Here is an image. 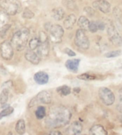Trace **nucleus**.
Listing matches in <instances>:
<instances>
[{
  "instance_id": "f257e3e1",
  "label": "nucleus",
  "mask_w": 122,
  "mask_h": 135,
  "mask_svg": "<svg viewBox=\"0 0 122 135\" xmlns=\"http://www.w3.org/2000/svg\"><path fill=\"white\" fill-rule=\"evenodd\" d=\"M71 118V111L67 107L63 105L55 106L50 109L45 122L49 127L59 128L68 124Z\"/></svg>"
},
{
  "instance_id": "f03ea898",
  "label": "nucleus",
  "mask_w": 122,
  "mask_h": 135,
  "mask_svg": "<svg viewBox=\"0 0 122 135\" xmlns=\"http://www.w3.org/2000/svg\"><path fill=\"white\" fill-rule=\"evenodd\" d=\"M30 35V30L27 28H22L19 31H17L13 35L12 38L11 39V44L12 45L13 48L17 51L23 50L28 43Z\"/></svg>"
},
{
  "instance_id": "7ed1b4c3",
  "label": "nucleus",
  "mask_w": 122,
  "mask_h": 135,
  "mask_svg": "<svg viewBox=\"0 0 122 135\" xmlns=\"http://www.w3.org/2000/svg\"><path fill=\"white\" fill-rule=\"evenodd\" d=\"M0 7L8 15H15L19 13L22 4L19 0H0Z\"/></svg>"
},
{
  "instance_id": "20e7f679",
  "label": "nucleus",
  "mask_w": 122,
  "mask_h": 135,
  "mask_svg": "<svg viewBox=\"0 0 122 135\" xmlns=\"http://www.w3.org/2000/svg\"><path fill=\"white\" fill-rule=\"evenodd\" d=\"M74 42L76 46L84 50H86L89 48V40L86 36L85 31H84L81 29H79L76 31L75 38H74Z\"/></svg>"
},
{
  "instance_id": "39448f33",
  "label": "nucleus",
  "mask_w": 122,
  "mask_h": 135,
  "mask_svg": "<svg viewBox=\"0 0 122 135\" xmlns=\"http://www.w3.org/2000/svg\"><path fill=\"white\" fill-rule=\"evenodd\" d=\"M99 96L101 101L106 106L112 105L115 102V96L113 91L107 87H101L99 89Z\"/></svg>"
},
{
  "instance_id": "423d86ee",
  "label": "nucleus",
  "mask_w": 122,
  "mask_h": 135,
  "mask_svg": "<svg viewBox=\"0 0 122 135\" xmlns=\"http://www.w3.org/2000/svg\"><path fill=\"white\" fill-rule=\"evenodd\" d=\"M48 31H49L50 39L54 43H59L62 40L64 36L63 27L59 25H51Z\"/></svg>"
},
{
  "instance_id": "0eeeda50",
  "label": "nucleus",
  "mask_w": 122,
  "mask_h": 135,
  "mask_svg": "<svg viewBox=\"0 0 122 135\" xmlns=\"http://www.w3.org/2000/svg\"><path fill=\"white\" fill-rule=\"evenodd\" d=\"M0 54L3 59L10 60L14 56V48L11 42L8 41L3 42L0 45Z\"/></svg>"
},
{
  "instance_id": "6e6552de",
  "label": "nucleus",
  "mask_w": 122,
  "mask_h": 135,
  "mask_svg": "<svg viewBox=\"0 0 122 135\" xmlns=\"http://www.w3.org/2000/svg\"><path fill=\"white\" fill-rule=\"evenodd\" d=\"M107 33L109 40L115 46H121L122 37L120 36L117 30L114 26H110L107 30Z\"/></svg>"
},
{
  "instance_id": "1a4fd4ad",
  "label": "nucleus",
  "mask_w": 122,
  "mask_h": 135,
  "mask_svg": "<svg viewBox=\"0 0 122 135\" xmlns=\"http://www.w3.org/2000/svg\"><path fill=\"white\" fill-rule=\"evenodd\" d=\"M93 7L104 14L111 11V4L106 0H96L93 3Z\"/></svg>"
},
{
  "instance_id": "9d476101",
  "label": "nucleus",
  "mask_w": 122,
  "mask_h": 135,
  "mask_svg": "<svg viewBox=\"0 0 122 135\" xmlns=\"http://www.w3.org/2000/svg\"><path fill=\"white\" fill-rule=\"evenodd\" d=\"M34 100L35 102L34 104H50L51 102V96L49 91L44 90V91H40L34 99Z\"/></svg>"
},
{
  "instance_id": "9b49d317",
  "label": "nucleus",
  "mask_w": 122,
  "mask_h": 135,
  "mask_svg": "<svg viewBox=\"0 0 122 135\" xmlns=\"http://www.w3.org/2000/svg\"><path fill=\"white\" fill-rule=\"evenodd\" d=\"M41 42V41H40ZM49 53V40L42 41L37 47V54L40 58H45Z\"/></svg>"
},
{
  "instance_id": "f8f14e48",
  "label": "nucleus",
  "mask_w": 122,
  "mask_h": 135,
  "mask_svg": "<svg viewBox=\"0 0 122 135\" xmlns=\"http://www.w3.org/2000/svg\"><path fill=\"white\" fill-rule=\"evenodd\" d=\"M49 75L45 71H39L34 75V80L35 82L40 85L47 84L49 81Z\"/></svg>"
},
{
  "instance_id": "ddd939ff",
  "label": "nucleus",
  "mask_w": 122,
  "mask_h": 135,
  "mask_svg": "<svg viewBox=\"0 0 122 135\" xmlns=\"http://www.w3.org/2000/svg\"><path fill=\"white\" fill-rule=\"evenodd\" d=\"M25 58H26L27 61H29L32 64H35V65L39 64L40 62V59H41V58L39 57L37 53L34 52V50H32V49H29L26 52Z\"/></svg>"
},
{
  "instance_id": "4468645a",
  "label": "nucleus",
  "mask_w": 122,
  "mask_h": 135,
  "mask_svg": "<svg viewBox=\"0 0 122 135\" xmlns=\"http://www.w3.org/2000/svg\"><path fill=\"white\" fill-rule=\"evenodd\" d=\"M79 64H80V59H69L66 61L65 66L68 70L71 72H74V73H76L78 71Z\"/></svg>"
},
{
  "instance_id": "2eb2a0df",
  "label": "nucleus",
  "mask_w": 122,
  "mask_h": 135,
  "mask_svg": "<svg viewBox=\"0 0 122 135\" xmlns=\"http://www.w3.org/2000/svg\"><path fill=\"white\" fill-rule=\"evenodd\" d=\"M83 129V127L79 122H74L69 129V133L70 134H79Z\"/></svg>"
},
{
  "instance_id": "dca6fc26",
  "label": "nucleus",
  "mask_w": 122,
  "mask_h": 135,
  "mask_svg": "<svg viewBox=\"0 0 122 135\" xmlns=\"http://www.w3.org/2000/svg\"><path fill=\"white\" fill-rule=\"evenodd\" d=\"M89 134L91 135H106L107 132L102 125L96 124L91 128Z\"/></svg>"
},
{
  "instance_id": "f3484780",
  "label": "nucleus",
  "mask_w": 122,
  "mask_h": 135,
  "mask_svg": "<svg viewBox=\"0 0 122 135\" xmlns=\"http://www.w3.org/2000/svg\"><path fill=\"white\" fill-rule=\"evenodd\" d=\"M76 22V17L74 15H69L64 21V27L66 30H71Z\"/></svg>"
},
{
  "instance_id": "a211bd4d",
  "label": "nucleus",
  "mask_w": 122,
  "mask_h": 135,
  "mask_svg": "<svg viewBox=\"0 0 122 135\" xmlns=\"http://www.w3.org/2000/svg\"><path fill=\"white\" fill-rule=\"evenodd\" d=\"M64 15H65V12L63 9H61V7L55 8L51 12V17L55 20H58V21L62 20L64 17Z\"/></svg>"
},
{
  "instance_id": "6ab92c4d",
  "label": "nucleus",
  "mask_w": 122,
  "mask_h": 135,
  "mask_svg": "<svg viewBox=\"0 0 122 135\" xmlns=\"http://www.w3.org/2000/svg\"><path fill=\"white\" fill-rule=\"evenodd\" d=\"M78 26L80 27V29L83 30L84 31H88L89 26L90 24L89 20L84 16H81L78 20Z\"/></svg>"
},
{
  "instance_id": "aec40b11",
  "label": "nucleus",
  "mask_w": 122,
  "mask_h": 135,
  "mask_svg": "<svg viewBox=\"0 0 122 135\" xmlns=\"http://www.w3.org/2000/svg\"><path fill=\"white\" fill-rule=\"evenodd\" d=\"M15 129L19 134H24L26 131V125L24 119H19L16 124Z\"/></svg>"
},
{
  "instance_id": "412c9836",
  "label": "nucleus",
  "mask_w": 122,
  "mask_h": 135,
  "mask_svg": "<svg viewBox=\"0 0 122 135\" xmlns=\"http://www.w3.org/2000/svg\"><path fill=\"white\" fill-rule=\"evenodd\" d=\"M9 22V15L2 9H0V28H3L7 25Z\"/></svg>"
},
{
  "instance_id": "4be33fe9",
  "label": "nucleus",
  "mask_w": 122,
  "mask_h": 135,
  "mask_svg": "<svg viewBox=\"0 0 122 135\" xmlns=\"http://www.w3.org/2000/svg\"><path fill=\"white\" fill-rule=\"evenodd\" d=\"M56 91H57L61 96L65 97L71 94V89L69 86L63 85V86H59L58 88L56 89Z\"/></svg>"
},
{
  "instance_id": "5701e85b",
  "label": "nucleus",
  "mask_w": 122,
  "mask_h": 135,
  "mask_svg": "<svg viewBox=\"0 0 122 135\" xmlns=\"http://www.w3.org/2000/svg\"><path fill=\"white\" fill-rule=\"evenodd\" d=\"M35 116L38 119H42L46 116V108L43 106H39L35 111Z\"/></svg>"
},
{
  "instance_id": "b1692460",
  "label": "nucleus",
  "mask_w": 122,
  "mask_h": 135,
  "mask_svg": "<svg viewBox=\"0 0 122 135\" xmlns=\"http://www.w3.org/2000/svg\"><path fill=\"white\" fill-rule=\"evenodd\" d=\"M9 89L4 88L0 94V104L2 105H4L7 102L9 99Z\"/></svg>"
},
{
  "instance_id": "393cba45",
  "label": "nucleus",
  "mask_w": 122,
  "mask_h": 135,
  "mask_svg": "<svg viewBox=\"0 0 122 135\" xmlns=\"http://www.w3.org/2000/svg\"><path fill=\"white\" fill-rule=\"evenodd\" d=\"M40 40L39 38L37 37H34L32 38L29 42V46H30V49L32 50H34V49H37V47H39V44H40Z\"/></svg>"
},
{
  "instance_id": "a878e982",
  "label": "nucleus",
  "mask_w": 122,
  "mask_h": 135,
  "mask_svg": "<svg viewBox=\"0 0 122 135\" xmlns=\"http://www.w3.org/2000/svg\"><path fill=\"white\" fill-rule=\"evenodd\" d=\"M13 112H14V108L12 107H8L0 112V119H2V118L11 115Z\"/></svg>"
},
{
  "instance_id": "bb28decb",
  "label": "nucleus",
  "mask_w": 122,
  "mask_h": 135,
  "mask_svg": "<svg viewBox=\"0 0 122 135\" xmlns=\"http://www.w3.org/2000/svg\"><path fill=\"white\" fill-rule=\"evenodd\" d=\"M122 54V51L121 50H114V51H111V52H108L106 54V57L107 58H112V57H116L120 56L121 54Z\"/></svg>"
},
{
  "instance_id": "cd10ccee",
  "label": "nucleus",
  "mask_w": 122,
  "mask_h": 135,
  "mask_svg": "<svg viewBox=\"0 0 122 135\" xmlns=\"http://www.w3.org/2000/svg\"><path fill=\"white\" fill-rule=\"evenodd\" d=\"M79 79H82V80H85V81H89V80H94L95 79L96 76H94V75H91V74H82L79 75L77 76Z\"/></svg>"
},
{
  "instance_id": "c85d7f7f",
  "label": "nucleus",
  "mask_w": 122,
  "mask_h": 135,
  "mask_svg": "<svg viewBox=\"0 0 122 135\" xmlns=\"http://www.w3.org/2000/svg\"><path fill=\"white\" fill-rule=\"evenodd\" d=\"M34 17V14L32 12V11L28 9H25L22 14V17L25 18V19H32Z\"/></svg>"
},
{
  "instance_id": "c756f323",
  "label": "nucleus",
  "mask_w": 122,
  "mask_h": 135,
  "mask_svg": "<svg viewBox=\"0 0 122 135\" xmlns=\"http://www.w3.org/2000/svg\"><path fill=\"white\" fill-rule=\"evenodd\" d=\"M89 30L91 33H95L98 30V25L96 22H90L89 26Z\"/></svg>"
},
{
  "instance_id": "7c9ffc66",
  "label": "nucleus",
  "mask_w": 122,
  "mask_h": 135,
  "mask_svg": "<svg viewBox=\"0 0 122 135\" xmlns=\"http://www.w3.org/2000/svg\"><path fill=\"white\" fill-rule=\"evenodd\" d=\"M64 52L65 54H66L69 56H70V57H74V56H76V53L72 51L71 49H70L69 48H66V49L64 50Z\"/></svg>"
},
{
  "instance_id": "2f4dec72",
  "label": "nucleus",
  "mask_w": 122,
  "mask_h": 135,
  "mask_svg": "<svg viewBox=\"0 0 122 135\" xmlns=\"http://www.w3.org/2000/svg\"><path fill=\"white\" fill-rule=\"evenodd\" d=\"M4 88H7V89H9L10 87L12 86V81H5L4 83L3 84L2 86Z\"/></svg>"
},
{
  "instance_id": "473e14b6",
  "label": "nucleus",
  "mask_w": 122,
  "mask_h": 135,
  "mask_svg": "<svg viewBox=\"0 0 122 135\" xmlns=\"http://www.w3.org/2000/svg\"><path fill=\"white\" fill-rule=\"evenodd\" d=\"M84 11H85V12L88 15H89V16H93V15H94V10L92 9V8L85 7Z\"/></svg>"
},
{
  "instance_id": "72a5a7b5",
  "label": "nucleus",
  "mask_w": 122,
  "mask_h": 135,
  "mask_svg": "<svg viewBox=\"0 0 122 135\" xmlns=\"http://www.w3.org/2000/svg\"><path fill=\"white\" fill-rule=\"evenodd\" d=\"M98 25V30H100L101 31H103V30L105 29V24L102 22H96Z\"/></svg>"
},
{
  "instance_id": "f704fd0d",
  "label": "nucleus",
  "mask_w": 122,
  "mask_h": 135,
  "mask_svg": "<svg viewBox=\"0 0 122 135\" xmlns=\"http://www.w3.org/2000/svg\"><path fill=\"white\" fill-rule=\"evenodd\" d=\"M116 109H117L120 113H122V102H119L116 106Z\"/></svg>"
},
{
  "instance_id": "c9c22d12",
  "label": "nucleus",
  "mask_w": 122,
  "mask_h": 135,
  "mask_svg": "<svg viewBox=\"0 0 122 135\" xmlns=\"http://www.w3.org/2000/svg\"><path fill=\"white\" fill-rule=\"evenodd\" d=\"M119 102H122V87L119 91Z\"/></svg>"
},
{
  "instance_id": "e433bc0d",
  "label": "nucleus",
  "mask_w": 122,
  "mask_h": 135,
  "mask_svg": "<svg viewBox=\"0 0 122 135\" xmlns=\"http://www.w3.org/2000/svg\"><path fill=\"white\" fill-rule=\"evenodd\" d=\"M49 134H61V133L58 131H51Z\"/></svg>"
},
{
  "instance_id": "4c0bfd02",
  "label": "nucleus",
  "mask_w": 122,
  "mask_h": 135,
  "mask_svg": "<svg viewBox=\"0 0 122 135\" xmlns=\"http://www.w3.org/2000/svg\"><path fill=\"white\" fill-rule=\"evenodd\" d=\"M121 123H122V116L121 117Z\"/></svg>"
},
{
  "instance_id": "58836bf2",
  "label": "nucleus",
  "mask_w": 122,
  "mask_h": 135,
  "mask_svg": "<svg viewBox=\"0 0 122 135\" xmlns=\"http://www.w3.org/2000/svg\"><path fill=\"white\" fill-rule=\"evenodd\" d=\"M121 68H122V66H121Z\"/></svg>"
}]
</instances>
